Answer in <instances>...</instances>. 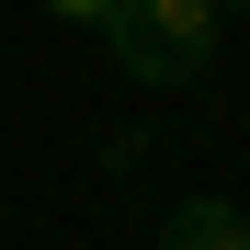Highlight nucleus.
Masks as SVG:
<instances>
[{"label":"nucleus","instance_id":"2","mask_svg":"<svg viewBox=\"0 0 250 250\" xmlns=\"http://www.w3.org/2000/svg\"><path fill=\"white\" fill-rule=\"evenodd\" d=\"M159 250H250V216L228 193H182L171 216H159Z\"/></svg>","mask_w":250,"mask_h":250},{"label":"nucleus","instance_id":"4","mask_svg":"<svg viewBox=\"0 0 250 250\" xmlns=\"http://www.w3.org/2000/svg\"><path fill=\"white\" fill-rule=\"evenodd\" d=\"M216 12H250V0H216Z\"/></svg>","mask_w":250,"mask_h":250},{"label":"nucleus","instance_id":"3","mask_svg":"<svg viewBox=\"0 0 250 250\" xmlns=\"http://www.w3.org/2000/svg\"><path fill=\"white\" fill-rule=\"evenodd\" d=\"M34 12H57V23H91V34H103V23L125 12V0H34Z\"/></svg>","mask_w":250,"mask_h":250},{"label":"nucleus","instance_id":"1","mask_svg":"<svg viewBox=\"0 0 250 250\" xmlns=\"http://www.w3.org/2000/svg\"><path fill=\"white\" fill-rule=\"evenodd\" d=\"M103 46H114V68H125V80L182 91V80H205V68H216L228 12H216V0H125V12L103 23Z\"/></svg>","mask_w":250,"mask_h":250}]
</instances>
